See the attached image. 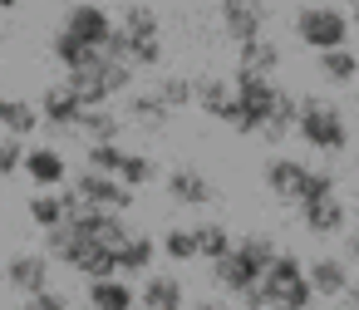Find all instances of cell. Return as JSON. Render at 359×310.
I'll return each mask as SVG.
<instances>
[{
    "label": "cell",
    "instance_id": "d4e9b609",
    "mask_svg": "<svg viewBox=\"0 0 359 310\" xmlns=\"http://www.w3.org/2000/svg\"><path fill=\"white\" fill-rule=\"evenodd\" d=\"M231 241H236V231H231L226 222H212V217H207V222H197V227H192L197 261H207V266H212V261H222V256L231 251Z\"/></svg>",
    "mask_w": 359,
    "mask_h": 310
},
{
    "label": "cell",
    "instance_id": "277c9868",
    "mask_svg": "<svg viewBox=\"0 0 359 310\" xmlns=\"http://www.w3.org/2000/svg\"><path fill=\"white\" fill-rule=\"evenodd\" d=\"M290 35L305 50L325 55V50H344L349 45V20H344L339 6H300L295 20H290Z\"/></svg>",
    "mask_w": 359,
    "mask_h": 310
},
{
    "label": "cell",
    "instance_id": "ffe728a7",
    "mask_svg": "<svg viewBox=\"0 0 359 310\" xmlns=\"http://www.w3.org/2000/svg\"><path fill=\"white\" fill-rule=\"evenodd\" d=\"M74 133L84 143H118L123 138V119H118V104H104V109H84Z\"/></svg>",
    "mask_w": 359,
    "mask_h": 310
},
{
    "label": "cell",
    "instance_id": "83f0119b",
    "mask_svg": "<svg viewBox=\"0 0 359 310\" xmlns=\"http://www.w3.org/2000/svg\"><path fill=\"white\" fill-rule=\"evenodd\" d=\"M315 74L325 84H354L359 79V55L349 45L344 50H325V55H315Z\"/></svg>",
    "mask_w": 359,
    "mask_h": 310
},
{
    "label": "cell",
    "instance_id": "603a6c76",
    "mask_svg": "<svg viewBox=\"0 0 359 310\" xmlns=\"http://www.w3.org/2000/svg\"><path fill=\"white\" fill-rule=\"evenodd\" d=\"M236 69L276 79V69H280V45H276L271 35H261V40H246V45H236Z\"/></svg>",
    "mask_w": 359,
    "mask_h": 310
},
{
    "label": "cell",
    "instance_id": "f5cc1de1",
    "mask_svg": "<svg viewBox=\"0 0 359 310\" xmlns=\"http://www.w3.org/2000/svg\"><path fill=\"white\" fill-rule=\"evenodd\" d=\"M99 6H104V0H99Z\"/></svg>",
    "mask_w": 359,
    "mask_h": 310
},
{
    "label": "cell",
    "instance_id": "ac0fdd59",
    "mask_svg": "<svg viewBox=\"0 0 359 310\" xmlns=\"http://www.w3.org/2000/svg\"><path fill=\"white\" fill-rule=\"evenodd\" d=\"M349 281H354V276H349V266H344L339 256H315V261H305V285L315 290V300H320V295H325V300L344 295Z\"/></svg>",
    "mask_w": 359,
    "mask_h": 310
},
{
    "label": "cell",
    "instance_id": "7a4b0ae2",
    "mask_svg": "<svg viewBox=\"0 0 359 310\" xmlns=\"http://www.w3.org/2000/svg\"><path fill=\"white\" fill-rule=\"evenodd\" d=\"M295 138L310 153H344L349 148L344 109L330 99H295Z\"/></svg>",
    "mask_w": 359,
    "mask_h": 310
},
{
    "label": "cell",
    "instance_id": "44dd1931",
    "mask_svg": "<svg viewBox=\"0 0 359 310\" xmlns=\"http://www.w3.org/2000/svg\"><path fill=\"white\" fill-rule=\"evenodd\" d=\"M212 281L226 290V295H241V290H251L256 281H261V266H251L246 256H236V251H226L222 261H212Z\"/></svg>",
    "mask_w": 359,
    "mask_h": 310
},
{
    "label": "cell",
    "instance_id": "ab89813d",
    "mask_svg": "<svg viewBox=\"0 0 359 310\" xmlns=\"http://www.w3.org/2000/svg\"><path fill=\"white\" fill-rule=\"evenodd\" d=\"M20 158H25V143H15V138L0 133V177H15L20 173Z\"/></svg>",
    "mask_w": 359,
    "mask_h": 310
},
{
    "label": "cell",
    "instance_id": "f6af8a7d",
    "mask_svg": "<svg viewBox=\"0 0 359 310\" xmlns=\"http://www.w3.org/2000/svg\"><path fill=\"white\" fill-rule=\"evenodd\" d=\"M187 310H226V300H207V295H202V300H192Z\"/></svg>",
    "mask_w": 359,
    "mask_h": 310
},
{
    "label": "cell",
    "instance_id": "5bb4252c",
    "mask_svg": "<svg viewBox=\"0 0 359 310\" xmlns=\"http://www.w3.org/2000/svg\"><path fill=\"white\" fill-rule=\"evenodd\" d=\"M114 266L123 271V281L148 276V271L158 266V236H153V231H128V236L118 241V251H114Z\"/></svg>",
    "mask_w": 359,
    "mask_h": 310
},
{
    "label": "cell",
    "instance_id": "1f68e13d",
    "mask_svg": "<svg viewBox=\"0 0 359 310\" xmlns=\"http://www.w3.org/2000/svg\"><path fill=\"white\" fill-rule=\"evenodd\" d=\"M290 133H295V94H280V104L271 109V119L261 123V133H256V138H261V143H271V148H280Z\"/></svg>",
    "mask_w": 359,
    "mask_h": 310
},
{
    "label": "cell",
    "instance_id": "d6a6232c",
    "mask_svg": "<svg viewBox=\"0 0 359 310\" xmlns=\"http://www.w3.org/2000/svg\"><path fill=\"white\" fill-rule=\"evenodd\" d=\"M69 271H79L84 281H109V276H118L114 251H109V246H94V241H84V251L74 256V266H69Z\"/></svg>",
    "mask_w": 359,
    "mask_h": 310
},
{
    "label": "cell",
    "instance_id": "d590c367",
    "mask_svg": "<svg viewBox=\"0 0 359 310\" xmlns=\"http://www.w3.org/2000/svg\"><path fill=\"white\" fill-rule=\"evenodd\" d=\"M158 256H168V261H177V266L197 261V246H192V227H168V231L158 236Z\"/></svg>",
    "mask_w": 359,
    "mask_h": 310
},
{
    "label": "cell",
    "instance_id": "9a60e30c",
    "mask_svg": "<svg viewBox=\"0 0 359 310\" xmlns=\"http://www.w3.org/2000/svg\"><path fill=\"white\" fill-rule=\"evenodd\" d=\"M6 281H11V290H20V295L50 290V256H45V251H20V256H11V261H6Z\"/></svg>",
    "mask_w": 359,
    "mask_h": 310
},
{
    "label": "cell",
    "instance_id": "e0dca14e",
    "mask_svg": "<svg viewBox=\"0 0 359 310\" xmlns=\"http://www.w3.org/2000/svg\"><path fill=\"white\" fill-rule=\"evenodd\" d=\"M138 310H187V290L172 271H148L138 290Z\"/></svg>",
    "mask_w": 359,
    "mask_h": 310
},
{
    "label": "cell",
    "instance_id": "60d3db41",
    "mask_svg": "<svg viewBox=\"0 0 359 310\" xmlns=\"http://www.w3.org/2000/svg\"><path fill=\"white\" fill-rule=\"evenodd\" d=\"M25 310H74V305H69V295H60V290L50 285V290H40V295H25Z\"/></svg>",
    "mask_w": 359,
    "mask_h": 310
},
{
    "label": "cell",
    "instance_id": "ee69618b",
    "mask_svg": "<svg viewBox=\"0 0 359 310\" xmlns=\"http://www.w3.org/2000/svg\"><path fill=\"white\" fill-rule=\"evenodd\" d=\"M339 300H344V310H359V281H349V285H344V295H339Z\"/></svg>",
    "mask_w": 359,
    "mask_h": 310
},
{
    "label": "cell",
    "instance_id": "b9f144b4",
    "mask_svg": "<svg viewBox=\"0 0 359 310\" xmlns=\"http://www.w3.org/2000/svg\"><path fill=\"white\" fill-rule=\"evenodd\" d=\"M241 305H246V310H280V300H276L261 281H256L251 290H241Z\"/></svg>",
    "mask_w": 359,
    "mask_h": 310
},
{
    "label": "cell",
    "instance_id": "f907efd6",
    "mask_svg": "<svg viewBox=\"0 0 359 310\" xmlns=\"http://www.w3.org/2000/svg\"><path fill=\"white\" fill-rule=\"evenodd\" d=\"M354 104H359V89H354Z\"/></svg>",
    "mask_w": 359,
    "mask_h": 310
},
{
    "label": "cell",
    "instance_id": "4dcf8cb0",
    "mask_svg": "<svg viewBox=\"0 0 359 310\" xmlns=\"http://www.w3.org/2000/svg\"><path fill=\"white\" fill-rule=\"evenodd\" d=\"M153 99H158L168 114H182V109H192V74H158V84H153Z\"/></svg>",
    "mask_w": 359,
    "mask_h": 310
},
{
    "label": "cell",
    "instance_id": "836d02e7",
    "mask_svg": "<svg viewBox=\"0 0 359 310\" xmlns=\"http://www.w3.org/2000/svg\"><path fill=\"white\" fill-rule=\"evenodd\" d=\"M84 251V236L74 231V227H55V231H45V256L50 261H60V266H74V256Z\"/></svg>",
    "mask_w": 359,
    "mask_h": 310
},
{
    "label": "cell",
    "instance_id": "f546056e",
    "mask_svg": "<svg viewBox=\"0 0 359 310\" xmlns=\"http://www.w3.org/2000/svg\"><path fill=\"white\" fill-rule=\"evenodd\" d=\"M50 60H55V65H60L65 74H74V69L94 65V60H99V50H84L79 40H69L65 30H55V35H50Z\"/></svg>",
    "mask_w": 359,
    "mask_h": 310
},
{
    "label": "cell",
    "instance_id": "e575fe53",
    "mask_svg": "<svg viewBox=\"0 0 359 310\" xmlns=\"http://www.w3.org/2000/svg\"><path fill=\"white\" fill-rule=\"evenodd\" d=\"M231 251H236V256H246L251 266H261V271H266V266H271V256L280 251V241H276L271 231H246V236H236V241H231Z\"/></svg>",
    "mask_w": 359,
    "mask_h": 310
},
{
    "label": "cell",
    "instance_id": "db71d44e",
    "mask_svg": "<svg viewBox=\"0 0 359 310\" xmlns=\"http://www.w3.org/2000/svg\"><path fill=\"white\" fill-rule=\"evenodd\" d=\"M197 6H202V0H197Z\"/></svg>",
    "mask_w": 359,
    "mask_h": 310
},
{
    "label": "cell",
    "instance_id": "8d00e7d4",
    "mask_svg": "<svg viewBox=\"0 0 359 310\" xmlns=\"http://www.w3.org/2000/svg\"><path fill=\"white\" fill-rule=\"evenodd\" d=\"M118 163H123V143H84V168H89V173L114 177Z\"/></svg>",
    "mask_w": 359,
    "mask_h": 310
},
{
    "label": "cell",
    "instance_id": "2e32d148",
    "mask_svg": "<svg viewBox=\"0 0 359 310\" xmlns=\"http://www.w3.org/2000/svg\"><path fill=\"white\" fill-rule=\"evenodd\" d=\"M168 197L177 202V207H207L212 197H217V182L207 177V173H197V168H172L168 173Z\"/></svg>",
    "mask_w": 359,
    "mask_h": 310
},
{
    "label": "cell",
    "instance_id": "cb8c5ba5",
    "mask_svg": "<svg viewBox=\"0 0 359 310\" xmlns=\"http://www.w3.org/2000/svg\"><path fill=\"white\" fill-rule=\"evenodd\" d=\"M114 25L128 35V40H163V20L153 6H143V0H128V6L114 15Z\"/></svg>",
    "mask_w": 359,
    "mask_h": 310
},
{
    "label": "cell",
    "instance_id": "8fae6325",
    "mask_svg": "<svg viewBox=\"0 0 359 310\" xmlns=\"http://www.w3.org/2000/svg\"><path fill=\"white\" fill-rule=\"evenodd\" d=\"M118 119H123V128H138V133H148V138H163V133L172 128V114L153 99V89H128Z\"/></svg>",
    "mask_w": 359,
    "mask_h": 310
},
{
    "label": "cell",
    "instance_id": "7c38bea8",
    "mask_svg": "<svg viewBox=\"0 0 359 310\" xmlns=\"http://www.w3.org/2000/svg\"><path fill=\"white\" fill-rule=\"evenodd\" d=\"M65 227H74L84 241L109 246V251H118V241L133 231V227H128V217H118V212H99V207H84V212H79V217H69Z\"/></svg>",
    "mask_w": 359,
    "mask_h": 310
},
{
    "label": "cell",
    "instance_id": "5b68a950",
    "mask_svg": "<svg viewBox=\"0 0 359 310\" xmlns=\"http://www.w3.org/2000/svg\"><path fill=\"white\" fill-rule=\"evenodd\" d=\"M69 187L79 192V202H84V207L118 212V217H128V212H133V202H138L118 177H104V173H89V168H84V173H74V177H69Z\"/></svg>",
    "mask_w": 359,
    "mask_h": 310
},
{
    "label": "cell",
    "instance_id": "7bdbcfd3",
    "mask_svg": "<svg viewBox=\"0 0 359 310\" xmlns=\"http://www.w3.org/2000/svg\"><path fill=\"white\" fill-rule=\"evenodd\" d=\"M344 266H359V231H344Z\"/></svg>",
    "mask_w": 359,
    "mask_h": 310
},
{
    "label": "cell",
    "instance_id": "f1b7e54d",
    "mask_svg": "<svg viewBox=\"0 0 359 310\" xmlns=\"http://www.w3.org/2000/svg\"><path fill=\"white\" fill-rule=\"evenodd\" d=\"M0 133L15 138V143H30V138L40 133V114H35V104H30V99H11V104H6V119H0Z\"/></svg>",
    "mask_w": 359,
    "mask_h": 310
},
{
    "label": "cell",
    "instance_id": "ba28073f",
    "mask_svg": "<svg viewBox=\"0 0 359 310\" xmlns=\"http://www.w3.org/2000/svg\"><path fill=\"white\" fill-rule=\"evenodd\" d=\"M217 11H222V30H226L231 45H246V40L266 35V20H271L266 0H217Z\"/></svg>",
    "mask_w": 359,
    "mask_h": 310
},
{
    "label": "cell",
    "instance_id": "4fadbf2b",
    "mask_svg": "<svg viewBox=\"0 0 359 310\" xmlns=\"http://www.w3.org/2000/svg\"><path fill=\"white\" fill-rule=\"evenodd\" d=\"M300 212V227L310 231V236H344V227H349V207L339 202V192L334 197H315V202H300L295 207Z\"/></svg>",
    "mask_w": 359,
    "mask_h": 310
},
{
    "label": "cell",
    "instance_id": "3957f363",
    "mask_svg": "<svg viewBox=\"0 0 359 310\" xmlns=\"http://www.w3.org/2000/svg\"><path fill=\"white\" fill-rule=\"evenodd\" d=\"M84 109H104V104H118L128 89H133V69L128 65H114V60H94V65H84V69H74V74H65L60 79Z\"/></svg>",
    "mask_w": 359,
    "mask_h": 310
},
{
    "label": "cell",
    "instance_id": "484cf974",
    "mask_svg": "<svg viewBox=\"0 0 359 310\" xmlns=\"http://www.w3.org/2000/svg\"><path fill=\"white\" fill-rule=\"evenodd\" d=\"M128 192H138V187H153L158 182V158L153 153H138V148H123V163H118V173H114Z\"/></svg>",
    "mask_w": 359,
    "mask_h": 310
},
{
    "label": "cell",
    "instance_id": "9c48e42d",
    "mask_svg": "<svg viewBox=\"0 0 359 310\" xmlns=\"http://www.w3.org/2000/svg\"><path fill=\"white\" fill-rule=\"evenodd\" d=\"M35 114H40V133H50V138H69L74 123H79V114H84V104H79L65 84H45Z\"/></svg>",
    "mask_w": 359,
    "mask_h": 310
},
{
    "label": "cell",
    "instance_id": "816d5d0a",
    "mask_svg": "<svg viewBox=\"0 0 359 310\" xmlns=\"http://www.w3.org/2000/svg\"><path fill=\"white\" fill-rule=\"evenodd\" d=\"M0 40H6V30H0Z\"/></svg>",
    "mask_w": 359,
    "mask_h": 310
},
{
    "label": "cell",
    "instance_id": "7402d4cb",
    "mask_svg": "<svg viewBox=\"0 0 359 310\" xmlns=\"http://www.w3.org/2000/svg\"><path fill=\"white\" fill-rule=\"evenodd\" d=\"M84 290H89V310H133V305H138V290H133V281H123V276L84 281Z\"/></svg>",
    "mask_w": 359,
    "mask_h": 310
},
{
    "label": "cell",
    "instance_id": "8992f818",
    "mask_svg": "<svg viewBox=\"0 0 359 310\" xmlns=\"http://www.w3.org/2000/svg\"><path fill=\"white\" fill-rule=\"evenodd\" d=\"M261 177H266V192H271L276 202H290V207H300V202H305V192H310V163L285 158V153L266 158Z\"/></svg>",
    "mask_w": 359,
    "mask_h": 310
},
{
    "label": "cell",
    "instance_id": "4316f807",
    "mask_svg": "<svg viewBox=\"0 0 359 310\" xmlns=\"http://www.w3.org/2000/svg\"><path fill=\"white\" fill-rule=\"evenodd\" d=\"M295 281H305V256L285 246V251H276L271 266L261 271V285H266V290H285V285H295Z\"/></svg>",
    "mask_w": 359,
    "mask_h": 310
},
{
    "label": "cell",
    "instance_id": "d6986e66",
    "mask_svg": "<svg viewBox=\"0 0 359 310\" xmlns=\"http://www.w3.org/2000/svg\"><path fill=\"white\" fill-rule=\"evenodd\" d=\"M192 109H202L217 123H226V114H231V84L222 74H192Z\"/></svg>",
    "mask_w": 359,
    "mask_h": 310
},
{
    "label": "cell",
    "instance_id": "30bf717a",
    "mask_svg": "<svg viewBox=\"0 0 359 310\" xmlns=\"http://www.w3.org/2000/svg\"><path fill=\"white\" fill-rule=\"evenodd\" d=\"M20 173L35 182V192H55L69 182V163L55 143H25V158H20Z\"/></svg>",
    "mask_w": 359,
    "mask_h": 310
},
{
    "label": "cell",
    "instance_id": "74e56055",
    "mask_svg": "<svg viewBox=\"0 0 359 310\" xmlns=\"http://www.w3.org/2000/svg\"><path fill=\"white\" fill-rule=\"evenodd\" d=\"M25 217H30L40 231H55V227L65 222V212H60L55 192H30V202H25Z\"/></svg>",
    "mask_w": 359,
    "mask_h": 310
},
{
    "label": "cell",
    "instance_id": "f35d334b",
    "mask_svg": "<svg viewBox=\"0 0 359 310\" xmlns=\"http://www.w3.org/2000/svg\"><path fill=\"white\" fill-rule=\"evenodd\" d=\"M128 40V35H123ZM163 65V40H128V69H158Z\"/></svg>",
    "mask_w": 359,
    "mask_h": 310
},
{
    "label": "cell",
    "instance_id": "7dc6e473",
    "mask_svg": "<svg viewBox=\"0 0 359 310\" xmlns=\"http://www.w3.org/2000/svg\"><path fill=\"white\" fill-rule=\"evenodd\" d=\"M25 6V0H0V11H20Z\"/></svg>",
    "mask_w": 359,
    "mask_h": 310
},
{
    "label": "cell",
    "instance_id": "6da1fadb",
    "mask_svg": "<svg viewBox=\"0 0 359 310\" xmlns=\"http://www.w3.org/2000/svg\"><path fill=\"white\" fill-rule=\"evenodd\" d=\"M231 114H226V128H236L241 138H256L261 133V123L271 119V109L280 104V84L276 79H266V74H246V69H236L231 79Z\"/></svg>",
    "mask_w": 359,
    "mask_h": 310
},
{
    "label": "cell",
    "instance_id": "681fc988",
    "mask_svg": "<svg viewBox=\"0 0 359 310\" xmlns=\"http://www.w3.org/2000/svg\"><path fill=\"white\" fill-rule=\"evenodd\" d=\"M55 6H65V11H69V6H79V0H55Z\"/></svg>",
    "mask_w": 359,
    "mask_h": 310
},
{
    "label": "cell",
    "instance_id": "bcb514c9",
    "mask_svg": "<svg viewBox=\"0 0 359 310\" xmlns=\"http://www.w3.org/2000/svg\"><path fill=\"white\" fill-rule=\"evenodd\" d=\"M349 25H359V0H354V6H349V15H344Z\"/></svg>",
    "mask_w": 359,
    "mask_h": 310
},
{
    "label": "cell",
    "instance_id": "52a82bcc",
    "mask_svg": "<svg viewBox=\"0 0 359 310\" xmlns=\"http://www.w3.org/2000/svg\"><path fill=\"white\" fill-rule=\"evenodd\" d=\"M69 40H79L84 50H104V40L114 35V15L109 6H99V0H79V6L65 11V25H60Z\"/></svg>",
    "mask_w": 359,
    "mask_h": 310
},
{
    "label": "cell",
    "instance_id": "c3c4849f",
    "mask_svg": "<svg viewBox=\"0 0 359 310\" xmlns=\"http://www.w3.org/2000/svg\"><path fill=\"white\" fill-rule=\"evenodd\" d=\"M6 104H11V99H6V94H0V119H6Z\"/></svg>",
    "mask_w": 359,
    "mask_h": 310
}]
</instances>
